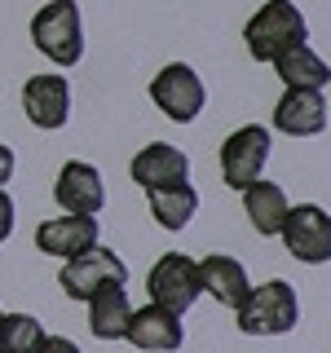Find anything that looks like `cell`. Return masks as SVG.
Masks as SVG:
<instances>
[{
  "label": "cell",
  "instance_id": "obj_6",
  "mask_svg": "<svg viewBox=\"0 0 331 353\" xmlns=\"http://www.w3.org/2000/svg\"><path fill=\"white\" fill-rule=\"evenodd\" d=\"M58 283H62V292L71 296V301H88V296H93L97 287H106V283H128V265L119 261L110 248H97V243H88L84 252L66 256Z\"/></svg>",
  "mask_w": 331,
  "mask_h": 353
},
{
  "label": "cell",
  "instance_id": "obj_16",
  "mask_svg": "<svg viewBox=\"0 0 331 353\" xmlns=\"http://www.w3.org/2000/svg\"><path fill=\"white\" fill-rule=\"evenodd\" d=\"M128 314H132V305H128L124 283H106L88 296V331L97 340H124Z\"/></svg>",
  "mask_w": 331,
  "mask_h": 353
},
{
  "label": "cell",
  "instance_id": "obj_5",
  "mask_svg": "<svg viewBox=\"0 0 331 353\" xmlns=\"http://www.w3.org/2000/svg\"><path fill=\"white\" fill-rule=\"evenodd\" d=\"M270 128L261 124H243L234 128L225 141H221V181L230 185V190H243L248 181H257L265 172V163H270Z\"/></svg>",
  "mask_w": 331,
  "mask_h": 353
},
{
  "label": "cell",
  "instance_id": "obj_18",
  "mask_svg": "<svg viewBox=\"0 0 331 353\" xmlns=\"http://www.w3.org/2000/svg\"><path fill=\"white\" fill-rule=\"evenodd\" d=\"M199 212V194L190 181L181 185H154L150 190V216L159 221L163 230H185Z\"/></svg>",
  "mask_w": 331,
  "mask_h": 353
},
{
  "label": "cell",
  "instance_id": "obj_22",
  "mask_svg": "<svg viewBox=\"0 0 331 353\" xmlns=\"http://www.w3.org/2000/svg\"><path fill=\"white\" fill-rule=\"evenodd\" d=\"M9 176H14V150H9L5 141H0V185H5Z\"/></svg>",
  "mask_w": 331,
  "mask_h": 353
},
{
  "label": "cell",
  "instance_id": "obj_10",
  "mask_svg": "<svg viewBox=\"0 0 331 353\" xmlns=\"http://www.w3.org/2000/svg\"><path fill=\"white\" fill-rule=\"evenodd\" d=\"M274 128L287 137H318L327 128V97L323 88H287L274 106Z\"/></svg>",
  "mask_w": 331,
  "mask_h": 353
},
{
  "label": "cell",
  "instance_id": "obj_9",
  "mask_svg": "<svg viewBox=\"0 0 331 353\" xmlns=\"http://www.w3.org/2000/svg\"><path fill=\"white\" fill-rule=\"evenodd\" d=\"M22 110H27V119L44 132L62 128L66 119H71V84H66V75H31L27 84H22Z\"/></svg>",
  "mask_w": 331,
  "mask_h": 353
},
{
  "label": "cell",
  "instance_id": "obj_2",
  "mask_svg": "<svg viewBox=\"0 0 331 353\" xmlns=\"http://www.w3.org/2000/svg\"><path fill=\"white\" fill-rule=\"evenodd\" d=\"M234 314H239V331H248V336H283L301 318V301H296L292 283L270 279L261 287H248V296L234 305Z\"/></svg>",
  "mask_w": 331,
  "mask_h": 353
},
{
  "label": "cell",
  "instance_id": "obj_17",
  "mask_svg": "<svg viewBox=\"0 0 331 353\" xmlns=\"http://www.w3.org/2000/svg\"><path fill=\"white\" fill-rule=\"evenodd\" d=\"M243 208H248V221L257 225V234L265 239H279V230H283V221H287V194H283V185H274V181H248L243 185Z\"/></svg>",
  "mask_w": 331,
  "mask_h": 353
},
{
  "label": "cell",
  "instance_id": "obj_8",
  "mask_svg": "<svg viewBox=\"0 0 331 353\" xmlns=\"http://www.w3.org/2000/svg\"><path fill=\"white\" fill-rule=\"evenodd\" d=\"M150 97H154V106H159L168 119L190 124V119H199V110H203V102H208V88H203V80H199L194 66L168 62L150 80Z\"/></svg>",
  "mask_w": 331,
  "mask_h": 353
},
{
  "label": "cell",
  "instance_id": "obj_13",
  "mask_svg": "<svg viewBox=\"0 0 331 353\" xmlns=\"http://www.w3.org/2000/svg\"><path fill=\"white\" fill-rule=\"evenodd\" d=\"M53 199H58L62 212H102L106 203V185H102V172L93 163H62L58 172V185H53Z\"/></svg>",
  "mask_w": 331,
  "mask_h": 353
},
{
  "label": "cell",
  "instance_id": "obj_21",
  "mask_svg": "<svg viewBox=\"0 0 331 353\" xmlns=\"http://www.w3.org/2000/svg\"><path fill=\"white\" fill-rule=\"evenodd\" d=\"M14 234V199L5 194V185H0V243Z\"/></svg>",
  "mask_w": 331,
  "mask_h": 353
},
{
  "label": "cell",
  "instance_id": "obj_1",
  "mask_svg": "<svg viewBox=\"0 0 331 353\" xmlns=\"http://www.w3.org/2000/svg\"><path fill=\"white\" fill-rule=\"evenodd\" d=\"M305 36H309V22L292 0H265L257 14L248 18V27H243L248 53L257 62H274L292 44H305Z\"/></svg>",
  "mask_w": 331,
  "mask_h": 353
},
{
  "label": "cell",
  "instance_id": "obj_14",
  "mask_svg": "<svg viewBox=\"0 0 331 353\" xmlns=\"http://www.w3.org/2000/svg\"><path fill=\"white\" fill-rule=\"evenodd\" d=\"M132 181L141 185V190H154V185H181L190 181V159H185V150L168 146V141H150L146 150L132 154Z\"/></svg>",
  "mask_w": 331,
  "mask_h": 353
},
{
  "label": "cell",
  "instance_id": "obj_20",
  "mask_svg": "<svg viewBox=\"0 0 331 353\" xmlns=\"http://www.w3.org/2000/svg\"><path fill=\"white\" fill-rule=\"evenodd\" d=\"M44 345V327L31 314H0V353H31Z\"/></svg>",
  "mask_w": 331,
  "mask_h": 353
},
{
  "label": "cell",
  "instance_id": "obj_7",
  "mask_svg": "<svg viewBox=\"0 0 331 353\" xmlns=\"http://www.w3.org/2000/svg\"><path fill=\"white\" fill-rule=\"evenodd\" d=\"M283 248L305 265H327L331 261V212L318 203L287 208V221L279 230Z\"/></svg>",
  "mask_w": 331,
  "mask_h": 353
},
{
  "label": "cell",
  "instance_id": "obj_3",
  "mask_svg": "<svg viewBox=\"0 0 331 353\" xmlns=\"http://www.w3.org/2000/svg\"><path fill=\"white\" fill-rule=\"evenodd\" d=\"M31 44L58 66H75L84 53V18L75 0H49L31 18Z\"/></svg>",
  "mask_w": 331,
  "mask_h": 353
},
{
  "label": "cell",
  "instance_id": "obj_19",
  "mask_svg": "<svg viewBox=\"0 0 331 353\" xmlns=\"http://www.w3.org/2000/svg\"><path fill=\"white\" fill-rule=\"evenodd\" d=\"M274 71H279V80L287 88H323L331 80L327 62L318 58L309 44H292L287 53H279V58H274Z\"/></svg>",
  "mask_w": 331,
  "mask_h": 353
},
{
  "label": "cell",
  "instance_id": "obj_11",
  "mask_svg": "<svg viewBox=\"0 0 331 353\" xmlns=\"http://www.w3.org/2000/svg\"><path fill=\"white\" fill-rule=\"evenodd\" d=\"M124 340H132L137 349H150V353H168V349H181L185 340V327L172 309L163 305H146V309H132L128 314V327H124Z\"/></svg>",
  "mask_w": 331,
  "mask_h": 353
},
{
  "label": "cell",
  "instance_id": "obj_12",
  "mask_svg": "<svg viewBox=\"0 0 331 353\" xmlns=\"http://www.w3.org/2000/svg\"><path fill=\"white\" fill-rule=\"evenodd\" d=\"M97 216L93 212H66V216H53V221H40L36 230V248L44 256H75V252H84L88 243H97Z\"/></svg>",
  "mask_w": 331,
  "mask_h": 353
},
{
  "label": "cell",
  "instance_id": "obj_4",
  "mask_svg": "<svg viewBox=\"0 0 331 353\" xmlns=\"http://www.w3.org/2000/svg\"><path fill=\"white\" fill-rule=\"evenodd\" d=\"M146 292L154 305L172 309V314H185L199 296H203V279H199V261H190L185 252H163L159 261L150 265Z\"/></svg>",
  "mask_w": 331,
  "mask_h": 353
},
{
  "label": "cell",
  "instance_id": "obj_15",
  "mask_svg": "<svg viewBox=\"0 0 331 353\" xmlns=\"http://www.w3.org/2000/svg\"><path fill=\"white\" fill-rule=\"evenodd\" d=\"M199 279H203V292L221 301L225 309H234L243 296H248V270H243L239 256H225V252H212V256L199 261Z\"/></svg>",
  "mask_w": 331,
  "mask_h": 353
}]
</instances>
